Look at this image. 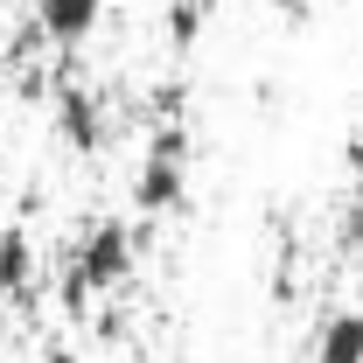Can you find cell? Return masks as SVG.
Listing matches in <instances>:
<instances>
[{"label":"cell","instance_id":"2","mask_svg":"<svg viewBox=\"0 0 363 363\" xmlns=\"http://www.w3.org/2000/svg\"><path fill=\"white\" fill-rule=\"evenodd\" d=\"M189 168H196V140L182 119H161L133 161V210L140 217H182L189 210Z\"/></svg>","mask_w":363,"mask_h":363},{"label":"cell","instance_id":"7","mask_svg":"<svg viewBox=\"0 0 363 363\" xmlns=\"http://www.w3.org/2000/svg\"><path fill=\"white\" fill-rule=\"evenodd\" d=\"M168 43L175 49L203 43V0H175V7H168Z\"/></svg>","mask_w":363,"mask_h":363},{"label":"cell","instance_id":"5","mask_svg":"<svg viewBox=\"0 0 363 363\" xmlns=\"http://www.w3.org/2000/svg\"><path fill=\"white\" fill-rule=\"evenodd\" d=\"M315 363H363V308H328L315 321V342H308Z\"/></svg>","mask_w":363,"mask_h":363},{"label":"cell","instance_id":"3","mask_svg":"<svg viewBox=\"0 0 363 363\" xmlns=\"http://www.w3.org/2000/svg\"><path fill=\"white\" fill-rule=\"evenodd\" d=\"M56 140L70 154H98L105 147V105H98V91H84V84L56 91Z\"/></svg>","mask_w":363,"mask_h":363},{"label":"cell","instance_id":"4","mask_svg":"<svg viewBox=\"0 0 363 363\" xmlns=\"http://www.w3.org/2000/svg\"><path fill=\"white\" fill-rule=\"evenodd\" d=\"M105 21V0H35V35L56 49L91 43V28Z\"/></svg>","mask_w":363,"mask_h":363},{"label":"cell","instance_id":"1","mask_svg":"<svg viewBox=\"0 0 363 363\" xmlns=\"http://www.w3.org/2000/svg\"><path fill=\"white\" fill-rule=\"evenodd\" d=\"M140 266V230L126 217H98V224L70 245V266H63V308H77L84 315L91 301H105V294H119Z\"/></svg>","mask_w":363,"mask_h":363},{"label":"cell","instance_id":"6","mask_svg":"<svg viewBox=\"0 0 363 363\" xmlns=\"http://www.w3.org/2000/svg\"><path fill=\"white\" fill-rule=\"evenodd\" d=\"M35 286V238L21 224H7L0 230V301H21Z\"/></svg>","mask_w":363,"mask_h":363},{"label":"cell","instance_id":"8","mask_svg":"<svg viewBox=\"0 0 363 363\" xmlns=\"http://www.w3.org/2000/svg\"><path fill=\"white\" fill-rule=\"evenodd\" d=\"M342 245L363 259V182L350 189V203H342Z\"/></svg>","mask_w":363,"mask_h":363},{"label":"cell","instance_id":"9","mask_svg":"<svg viewBox=\"0 0 363 363\" xmlns=\"http://www.w3.org/2000/svg\"><path fill=\"white\" fill-rule=\"evenodd\" d=\"M272 14H286V21H308V14H315V0H266Z\"/></svg>","mask_w":363,"mask_h":363}]
</instances>
